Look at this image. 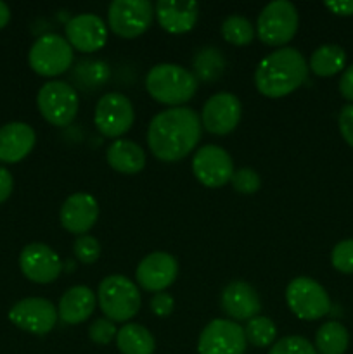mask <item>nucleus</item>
Wrapping results in <instances>:
<instances>
[{
	"label": "nucleus",
	"mask_w": 353,
	"mask_h": 354,
	"mask_svg": "<svg viewBox=\"0 0 353 354\" xmlns=\"http://www.w3.org/2000/svg\"><path fill=\"white\" fill-rule=\"evenodd\" d=\"M286 301L298 318L307 322L318 320L331 310V299L324 287L310 277H296L287 283Z\"/></svg>",
	"instance_id": "423d86ee"
},
{
	"label": "nucleus",
	"mask_w": 353,
	"mask_h": 354,
	"mask_svg": "<svg viewBox=\"0 0 353 354\" xmlns=\"http://www.w3.org/2000/svg\"><path fill=\"white\" fill-rule=\"evenodd\" d=\"M57 310L44 297H26L14 304L9 311V320L17 328L35 335H45L57 324Z\"/></svg>",
	"instance_id": "9b49d317"
},
{
	"label": "nucleus",
	"mask_w": 353,
	"mask_h": 354,
	"mask_svg": "<svg viewBox=\"0 0 353 354\" xmlns=\"http://www.w3.org/2000/svg\"><path fill=\"white\" fill-rule=\"evenodd\" d=\"M99 216V204L90 194L76 192L64 201L61 207V225L75 235H85L96 225Z\"/></svg>",
	"instance_id": "a211bd4d"
},
{
	"label": "nucleus",
	"mask_w": 353,
	"mask_h": 354,
	"mask_svg": "<svg viewBox=\"0 0 353 354\" xmlns=\"http://www.w3.org/2000/svg\"><path fill=\"white\" fill-rule=\"evenodd\" d=\"M269 354H318L315 346L310 341H307L305 337L300 335H289V337H284L280 341H277L275 344L270 348Z\"/></svg>",
	"instance_id": "7c9ffc66"
},
{
	"label": "nucleus",
	"mask_w": 353,
	"mask_h": 354,
	"mask_svg": "<svg viewBox=\"0 0 353 354\" xmlns=\"http://www.w3.org/2000/svg\"><path fill=\"white\" fill-rule=\"evenodd\" d=\"M37 135L26 123L14 121L0 128V161L17 162L26 158L35 147Z\"/></svg>",
	"instance_id": "412c9836"
},
{
	"label": "nucleus",
	"mask_w": 353,
	"mask_h": 354,
	"mask_svg": "<svg viewBox=\"0 0 353 354\" xmlns=\"http://www.w3.org/2000/svg\"><path fill=\"white\" fill-rule=\"evenodd\" d=\"M192 173L204 187L218 189L232 180L234 161L225 149L211 144L204 145L194 154Z\"/></svg>",
	"instance_id": "ddd939ff"
},
{
	"label": "nucleus",
	"mask_w": 353,
	"mask_h": 354,
	"mask_svg": "<svg viewBox=\"0 0 353 354\" xmlns=\"http://www.w3.org/2000/svg\"><path fill=\"white\" fill-rule=\"evenodd\" d=\"M232 187L237 190L239 194H244V196H251L256 190L262 187V178H260L258 173L251 168H241L237 171H234L232 175Z\"/></svg>",
	"instance_id": "473e14b6"
},
{
	"label": "nucleus",
	"mask_w": 353,
	"mask_h": 354,
	"mask_svg": "<svg viewBox=\"0 0 353 354\" xmlns=\"http://www.w3.org/2000/svg\"><path fill=\"white\" fill-rule=\"evenodd\" d=\"M154 9L149 0H114L107 9L109 28L121 38H135L152 23Z\"/></svg>",
	"instance_id": "9d476101"
},
{
	"label": "nucleus",
	"mask_w": 353,
	"mask_h": 354,
	"mask_svg": "<svg viewBox=\"0 0 353 354\" xmlns=\"http://www.w3.org/2000/svg\"><path fill=\"white\" fill-rule=\"evenodd\" d=\"M179 275V263L168 252H151L137 266L135 279L144 290L163 292Z\"/></svg>",
	"instance_id": "2eb2a0df"
},
{
	"label": "nucleus",
	"mask_w": 353,
	"mask_h": 354,
	"mask_svg": "<svg viewBox=\"0 0 353 354\" xmlns=\"http://www.w3.org/2000/svg\"><path fill=\"white\" fill-rule=\"evenodd\" d=\"M97 296L87 286H75L62 294L57 315L64 324L78 325L89 320L96 310Z\"/></svg>",
	"instance_id": "4be33fe9"
},
{
	"label": "nucleus",
	"mask_w": 353,
	"mask_h": 354,
	"mask_svg": "<svg viewBox=\"0 0 353 354\" xmlns=\"http://www.w3.org/2000/svg\"><path fill=\"white\" fill-rule=\"evenodd\" d=\"M258 37L263 44L282 47L298 31V10L289 0H273L258 16Z\"/></svg>",
	"instance_id": "39448f33"
},
{
	"label": "nucleus",
	"mask_w": 353,
	"mask_h": 354,
	"mask_svg": "<svg viewBox=\"0 0 353 354\" xmlns=\"http://www.w3.org/2000/svg\"><path fill=\"white\" fill-rule=\"evenodd\" d=\"M246 341L255 348H266L273 344L277 335V328L273 322L266 317H255L248 322L244 328Z\"/></svg>",
	"instance_id": "bb28decb"
},
{
	"label": "nucleus",
	"mask_w": 353,
	"mask_h": 354,
	"mask_svg": "<svg viewBox=\"0 0 353 354\" xmlns=\"http://www.w3.org/2000/svg\"><path fill=\"white\" fill-rule=\"evenodd\" d=\"M31 69L42 76H57L69 69L73 62V47L64 37L47 33L38 38L28 55Z\"/></svg>",
	"instance_id": "6e6552de"
},
{
	"label": "nucleus",
	"mask_w": 353,
	"mask_h": 354,
	"mask_svg": "<svg viewBox=\"0 0 353 354\" xmlns=\"http://www.w3.org/2000/svg\"><path fill=\"white\" fill-rule=\"evenodd\" d=\"M339 92L346 100L353 102V64L343 73L341 80H339Z\"/></svg>",
	"instance_id": "4c0bfd02"
},
{
	"label": "nucleus",
	"mask_w": 353,
	"mask_h": 354,
	"mask_svg": "<svg viewBox=\"0 0 353 354\" xmlns=\"http://www.w3.org/2000/svg\"><path fill=\"white\" fill-rule=\"evenodd\" d=\"M9 19H10L9 6H7L6 2H2V0H0V30H2V28L6 26L7 23H9Z\"/></svg>",
	"instance_id": "a19ab883"
},
{
	"label": "nucleus",
	"mask_w": 353,
	"mask_h": 354,
	"mask_svg": "<svg viewBox=\"0 0 353 354\" xmlns=\"http://www.w3.org/2000/svg\"><path fill=\"white\" fill-rule=\"evenodd\" d=\"M75 256L85 265H92L100 256V244L92 235H80L76 237L75 245H73Z\"/></svg>",
	"instance_id": "2f4dec72"
},
{
	"label": "nucleus",
	"mask_w": 353,
	"mask_h": 354,
	"mask_svg": "<svg viewBox=\"0 0 353 354\" xmlns=\"http://www.w3.org/2000/svg\"><path fill=\"white\" fill-rule=\"evenodd\" d=\"M348 342V330L339 322H327L315 335V348L318 354H345Z\"/></svg>",
	"instance_id": "393cba45"
},
{
	"label": "nucleus",
	"mask_w": 353,
	"mask_h": 354,
	"mask_svg": "<svg viewBox=\"0 0 353 354\" xmlns=\"http://www.w3.org/2000/svg\"><path fill=\"white\" fill-rule=\"evenodd\" d=\"M325 7L338 16H352L353 0H336V2H325Z\"/></svg>",
	"instance_id": "ea45409f"
},
{
	"label": "nucleus",
	"mask_w": 353,
	"mask_h": 354,
	"mask_svg": "<svg viewBox=\"0 0 353 354\" xmlns=\"http://www.w3.org/2000/svg\"><path fill=\"white\" fill-rule=\"evenodd\" d=\"M135 121L134 104L123 93L111 92L97 100L93 123L100 135L107 138H118L127 133Z\"/></svg>",
	"instance_id": "1a4fd4ad"
},
{
	"label": "nucleus",
	"mask_w": 353,
	"mask_h": 354,
	"mask_svg": "<svg viewBox=\"0 0 353 354\" xmlns=\"http://www.w3.org/2000/svg\"><path fill=\"white\" fill-rule=\"evenodd\" d=\"M21 272L35 283H51L61 275L62 263L48 245L35 242L28 244L19 254Z\"/></svg>",
	"instance_id": "dca6fc26"
},
{
	"label": "nucleus",
	"mask_w": 353,
	"mask_h": 354,
	"mask_svg": "<svg viewBox=\"0 0 353 354\" xmlns=\"http://www.w3.org/2000/svg\"><path fill=\"white\" fill-rule=\"evenodd\" d=\"M116 346L121 354H152L156 342L145 327L138 324H127L118 330Z\"/></svg>",
	"instance_id": "b1692460"
},
{
	"label": "nucleus",
	"mask_w": 353,
	"mask_h": 354,
	"mask_svg": "<svg viewBox=\"0 0 353 354\" xmlns=\"http://www.w3.org/2000/svg\"><path fill=\"white\" fill-rule=\"evenodd\" d=\"M346 64V52L339 45H322L311 54L310 68L317 76H332Z\"/></svg>",
	"instance_id": "a878e982"
},
{
	"label": "nucleus",
	"mask_w": 353,
	"mask_h": 354,
	"mask_svg": "<svg viewBox=\"0 0 353 354\" xmlns=\"http://www.w3.org/2000/svg\"><path fill=\"white\" fill-rule=\"evenodd\" d=\"M331 263L338 272L353 273V239L348 241H341L339 244L334 245L331 252Z\"/></svg>",
	"instance_id": "72a5a7b5"
},
{
	"label": "nucleus",
	"mask_w": 353,
	"mask_h": 354,
	"mask_svg": "<svg viewBox=\"0 0 353 354\" xmlns=\"http://www.w3.org/2000/svg\"><path fill=\"white\" fill-rule=\"evenodd\" d=\"M242 106L241 100L228 92H220L211 95L204 102L201 113V124L204 130L213 135H227L241 121Z\"/></svg>",
	"instance_id": "4468645a"
},
{
	"label": "nucleus",
	"mask_w": 353,
	"mask_h": 354,
	"mask_svg": "<svg viewBox=\"0 0 353 354\" xmlns=\"http://www.w3.org/2000/svg\"><path fill=\"white\" fill-rule=\"evenodd\" d=\"M308 78V64L298 48L282 47L256 66L255 85L262 95L280 99L300 88Z\"/></svg>",
	"instance_id": "f03ea898"
},
{
	"label": "nucleus",
	"mask_w": 353,
	"mask_h": 354,
	"mask_svg": "<svg viewBox=\"0 0 353 354\" xmlns=\"http://www.w3.org/2000/svg\"><path fill=\"white\" fill-rule=\"evenodd\" d=\"M145 88L158 102L179 107L194 97L197 78L183 66L165 62L149 69L145 76Z\"/></svg>",
	"instance_id": "7ed1b4c3"
},
{
	"label": "nucleus",
	"mask_w": 353,
	"mask_h": 354,
	"mask_svg": "<svg viewBox=\"0 0 353 354\" xmlns=\"http://www.w3.org/2000/svg\"><path fill=\"white\" fill-rule=\"evenodd\" d=\"M141 292L125 275H109L99 283L97 303L111 322H128L141 310Z\"/></svg>",
	"instance_id": "20e7f679"
},
{
	"label": "nucleus",
	"mask_w": 353,
	"mask_h": 354,
	"mask_svg": "<svg viewBox=\"0 0 353 354\" xmlns=\"http://www.w3.org/2000/svg\"><path fill=\"white\" fill-rule=\"evenodd\" d=\"M196 69L197 75L203 80H215L217 76H220L221 69H224L221 54L215 48H204L196 57Z\"/></svg>",
	"instance_id": "c756f323"
},
{
	"label": "nucleus",
	"mask_w": 353,
	"mask_h": 354,
	"mask_svg": "<svg viewBox=\"0 0 353 354\" xmlns=\"http://www.w3.org/2000/svg\"><path fill=\"white\" fill-rule=\"evenodd\" d=\"M37 106L42 116L54 127H66L78 114L80 97L66 82H48L38 90Z\"/></svg>",
	"instance_id": "0eeeda50"
},
{
	"label": "nucleus",
	"mask_w": 353,
	"mask_h": 354,
	"mask_svg": "<svg viewBox=\"0 0 353 354\" xmlns=\"http://www.w3.org/2000/svg\"><path fill=\"white\" fill-rule=\"evenodd\" d=\"M66 38L76 50L89 54L100 50L106 45L107 26L97 14H78L66 23Z\"/></svg>",
	"instance_id": "f3484780"
},
{
	"label": "nucleus",
	"mask_w": 353,
	"mask_h": 354,
	"mask_svg": "<svg viewBox=\"0 0 353 354\" xmlns=\"http://www.w3.org/2000/svg\"><path fill=\"white\" fill-rule=\"evenodd\" d=\"M75 78L78 83L87 88H96L100 86L109 78V68L100 61H85L76 66Z\"/></svg>",
	"instance_id": "c85d7f7f"
},
{
	"label": "nucleus",
	"mask_w": 353,
	"mask_h": 354,
	"mask_svg": "<svg viewBox=\"0 0 353 354\" xmlns=\"http://www.w3.org/2000/svg\"><path fill=\"white\" fill-rule=\"evenodd\" d=\"M12 187H14L12 175H10L9 169L0 166V204H2L3 201L9 199V196L12 194Z\"/></svg>",
	"instance_id": "58836bf2"
},
{
	"label": "nucleus",
	"mask_w": 353,
	"mask_h": 354,
	"mask_svg": "<svg viewBox=\"0 0 353 354\" xmlns=\"http://www.w3.org/2000/svg\"><path fill=\"white\" fill-rule=\"evenodd\" d=\"M221 310L234 320H251L258 317L262 310V301L255 287L242 280L230 282L224 289L220 297Z\"/></svg>",
	"instance_id": "6ab92c4d"
},
{
	"label": "nucleus",
	"mask_w": 353,
	"mask_h": 354,
	"mask_svg": "<svg viewBox=\"0 0 353 354\" xmlns=\"http://www.w3.org/2000/svg\"><path fill=\"white\" fill-rule=\"evenodd\" d=\"M106 159L109 166L123 175H135L145 166V152L132 140L118 138L107 147Z\"/></svg>",
	"instance_id": "5701e85b"
},
{
	"label": "nucleus",
	"mask_w": 353,
	"mask_h": 354,
	"mask_svg": "<svg viewBox=\"0 0 353 354\" xmlns=\"http://www.w3.org/2000/svg\"><path fill=\"white\" fill-rule=\"evenodd\" d=\"M244 328L232 320H213L203 328L197 342L199 354H244Z\"/></svg>",
	"instance_id": "f8f14e48"
},
{
	"label": "nucleus",
	"mask_w": 353,
	"mask_h": 354,
	"mask_svg": "<svg viewBox=\"0 0 353 354\" xmlns=\"http://www.w3.org/2000/svg\"><path fill=\"white\" fill-rule=\"evenodd\" d=\"M118 334V328L114 325V322L107 320V318H97L93 320V324L90 325L89 328V337L90 341L96 342V344L104 346V344H109Z\"/></svg>",
	"instance_id": "f704fd0d"
},
{
	"label": "nucleus",
	"mask_w": 353,
	"mask_h": 354,
	"mask_svg": "<svg viewBox=\"0 0 353 354\" xmlns=\"http://www.w3.org/2000/svg\"><path fill=\"white\" fill-rule=\"evenodd\" d=\"M221 35L232 45H248L255 38V28L244 16H228L221 24Z\"/></svg>",
	"instance_id": "cd10ccee"
},
{
	"label": "nucleus",
	"mask_w": 353,
	"mask_h": 354,
	"mask_svg": "<svg viewBox=\"0 0 353 354\" xmlns=\"http://www.w3.org/2000/svg\"><path fill=\"white\" fill-rule=\"evenodd\" d=\"M159 24L168 33H187L197 23L199 6L194 0H159L154 10Z\"/></svg>",
	"instance_id": "aec40b11"
},
{
	"label": "nucleus",
	"mask_w": 353,
	"mask_h": 354,
	"mask_svg": "<svg viewBox=\"0 0 353 354\" xmlns=\"http://www.w3.org/2000/svg\"><path fill=\"white\" fill-rule=\"evenodd\" d=\"M201 118L189 107H172L152 118L147 128V144L152 156L166 162L180 161L201 138Z\"/></svg>",
	"instance_id": "f257e3e1"
},
{
	"label": "nucleus",
	"mask_w": 353,
	"mask_h": 354,
	"mask_svg": "<svg viewBox=\"0 0 353 354\" xmlns=\"http://www.w3.org/2000/svg\"><path fill=\"white\" fill-rule=\"evenodd\" d=\"M338 124L346 144L353 147V104H348V106L343 107L338 118Z\"/></svg>",
	"instance_id": "e433bc0d"
},
{
	"label": "nucleus",
	"mask_w": 353,
	"mask_h": 354,
	"mask_svg": "<svg viewBox=\"0 0 353 354\" xmlns=\"http://www.w3.org/2000/svg\"><path fill=\"white\" fill-rule=\"evenodd\" d=\"M173 308H175V301L170 296L168 292H156L151 299V310L156 317L165 318L170 317L173 313Z\"/></svg>",
	"instance_id": "c9c22d12"
}]
</instances>
